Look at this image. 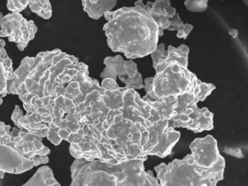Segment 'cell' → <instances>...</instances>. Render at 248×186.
Listing matches in <instances>:
<instances>
[{"instance_id":"6da1fadb","label":"cell","mask_w":248,"mask_h":186,"mask_svg":"<svg viewBox=\"0 0 248 186\" xmlns=\"http://www.w3.org/2000/svg\"><path fill=\"white\" fill-rule=\"evenodd\" d=\"M104 31L113 52L129 60L150 55L158 45L159 28L153 17L141 7H123L104 15Z\"/></svg>"},{"instance_id":"7a4b0ae2","label":"cell","mask_w":248,"mask_h":186,"mask_svg":"<svg viewBox=\"0 0 248 186\" xmlns=\"http://www.w3.org/2000/svg\"><path fill=\"white\" fill-rule=\"evenodd\" d=\"M0 122V178L5 173L21 174L48 162L50 149L41 137Z\"/></svg>"},{"instance_id":"3957f363","label":"cell","mask_w":248,"mask_h":186,"mask_svg":"<svg viewBox=\"0 0 248 186\" xmlns=\"http://www.w3.org/2000/svg\"><path fill=\"white\" fill-rule=\"evenodd\" d=\"M225 162L207 167L195 154L156 167L161 186H216L223 179Z\"/></svg>"},{"instance_id":"277c9868","label":"cell","mask_w":248,"mask_h":186,"mask_svg":"<svg viewBox=\"0 0 248 186\" xmlns=\"http://www.w3.org/2000/svg\"><path fill=\"white\" fill-rule=\"evenodd\" d=\"M154 77L144 80L146 101H159L169 96L178 97L192 90L197 76L177 61H159Z\"/></svg>"},{"instance_id":"5b68a950","label":"cell","mask_w":248,"mask_h":186,"mask_svg":"<svg viewBox=\"0 0 248 186\" xmlns=\"http://www.w3.org/2000/svg\"><path fill=\"white\" fill-rule=\"evenodd\" d=\"M125 167L126 161L111 164L98 159L76 158L71 167L70 186H117Z\"/></svg>"},{"instance_id":"8992f818","label":"cell","mask_w":248,"mask_h":186,"mask_svg":"<svg viewBox=\"0 0 248 186\" xmlns=\"http://www.w3.org/2000/svg\"><path fill=\"white\" fill-rule=\"evenodd\" d=\"M37 31L34 22L27 20L20 13H10L0 20V36L16 44L21 51L34 39Z\"/></svg>"},{"instance_id":"52a82bcc","label":"cell","mask_w":248,"mask_h":186,"mask_svg":"<svg viewBox=\"0 0 248 186\" xmlns=\"http://www.w3.org/2000/svg\"><path fill=\"white\" fill-rule=\"evenodd\" d=\"M122 116L145 126H150L152 107L150 102L140 98L137 92L133 89H126L123 93V106L119 109Z\"/></svg>"},{"instance_id":"ba28073f","label":"cell","mask_w":248,"mask_h":186,"mask_svg":"<svg viewBox=\"0 0 248 186\" xmlns=\"http://www.w3.org/2000/svg\"><path fill=\"white\" fill-rule=\"evenodd\" d=\"M213 113L207 108H198L197 103H194L171 120L173 122V127L183 126L197 132L213 129Z\"/></svg>"},{"instance_id":"9c48e42d","label":"cell","mask_w":248,"mask_h":186,"mask_svg":"<svg viewBox=\"0 0 248 186\" xmlns=\"http://www.w3.org/2000/svg\"><path fill=\"white\" fill-rule=\"evenodd\" d=\"M152 105V116L150 122L152 123L160 120H171L176 116L178 107V97L169 96L159 101H149Z\"/></svg>"},{"instance_id":"30bf717a","label":"cell","mask_w":248,"mask_h":186,"mask_svg":"<svg viewBox=\"0 0 248 186\" xmlns=\"http://www.w3.org/2000/svg\"><path fill=\"white\" fill-rule=\"evenodd\" d=\"M135 6L141 7L152 17L164 16L168 18H172L176 13V10L171 6L170 0H155L154 2L147 1L146 4H143L142 0H137L135 2Z\"/></svg>"},{"instance_id":"8fae6325","label":"cell","mask_w":248,"mask_h":186,"mask_svg":"<svg viewBox=\"0 0 248 186\" xmlns=\"http://www.w3.org/2000/svg\"><path fill=\"white\" fill-rule=\"evenodd\" d=\"M83 9L91 18L98 20L115 7L117 0H82Z\"/></svg>"},{"instance_id":"7c38bea8","label":"cell","mask_w":248,"mask_h":186,"mask_svg":"<svg viewBox=\"0 0 248 186\" xmlns=\"http://www.w3.org/2000/svg\"><path fill=\"white\" fill-rule=\"evenodd\" d=\"M105 69L101 74L102 78H111L117 80V77H126L124 61L120 55L115 57H107L104 59Z\"/></svg>"},{"instance_id":"4fadbf2b","label":"cell","mask_w":248,"mask_h":186,"mask_svg":"<svg viewBox=\"0 0 248 186\" xmlns=\"http://www.w3.org/2000/svg\"><path fill=\"white\" fill-rule=\"evenodd\" d=\"M14 77L13 62L8 56L0 55V105L2 98L8 94V81Z\"/></svg>"},{"instance_id":"5bb4252c","label":"cell","mask_w":248,"mask_h":186,"mask_svg":"<svg viewBox=\"0 0 248 186\" xmlns=\"http://www.w3.org/2000/svg\"><path fill=\"white\" fill-rule=\"evenodd\" d=\"M22 186H61L53 175L51 169L47 166L40 167L32 177Z\"/></svg>"},{"instance_id":"9a60e30c","label":"cell","mask_w":248,"mask_h":186,"mask_svg":"<svg viewBox=\"0 0 248 186\" xmlns=\"http://www.w3.org/2000/svg\"><path fill=\"white\" fill-rule=\"evenodd\" d=\"M168 53L166 59L163 60L164 62L177 61L184 66L188 67L189 48L187 45H181L177 48L174 47L172 45H169Z\"/></svg>"},{"instance_id":"2e32d148","label":"cell","mask_w":248,"mask_h":186,"mask_svg":"<svg viewBox=\"0 0 248 186\" xmlns=\"http://www.w3.org/2000/svg\"><path fill=\"white\" fill-rule=\"evenodd\" d=\"M169 27L168 28V31H177L176 36L178 39H186L188 35L191 33L193 29L192 25L188 23H184V22L181 20L179 14L175 13V16L170 18Z\"/></svg>"},{"instance_id":"e0dca14e","label":"cell","mask_w":248,"mask_h":186,"mask_svg":"<svg viewBox=\"0 0 248 186\" xmlns=\"http://www.w3.org/2000/svg\"><path fill=\"white\" fill-rule=\"evenodd\" d=\"M29 7L33 13L44 19H49L52 16V7L49 0H30Z\"/></svg>"},{"instance_id":"ac0fdd59","label":"cell","mask_w":248,"mask_h":186,"mask_svg":"<svg viewBox=\"0 0 248 186\" xmlns=\"http://www.w3.org/2000/svg\"><path fill=\"white\" fill-rule=\"evenodd\" d=\"M209 0H186L184 5L188 11L203 13L208 7Z\"/></svg>"},{"instance_id":"d6986e66","label":"cell","mask_w":248,"mask_h":186,"mask_svg":"<svg viewBox=\"0 0 248 186\" xmlns=\"http://www.w3.org/2000/svg\"><path fill=\"white\" fill-rule=\"evenodd\" d=\"M119 78H120V81H123L125 84V87L128 89H133V90L139 89V90H140V89H143L144 87L141 74L139 72L133 78H128V77H123V76L119 77Z\"/></svg>"},{"instance_id":"ffe728a7","label":"cell","mask_w":248,"mask_h":186,"mask_svg":"<svg viewBox=\"0 0 248 186\" xmlns=\"http://www.w3.org/2000/svg\"><path fill=\"white\" fill-rule=\"evenodd\" d=\"M168 54V50H165V44L161 43L158 45L156 49L150 54L153 61V66H155L159 61L166 59Z\"/></svg>"},{"instance_id":"44dd1931","label":"cell","mask_w":248,"mask_h":186,"mask_svg":"<svg viewBox=\"0 0 248 186\" xmlns=\"http://www.w3.org/2000/svg\"><path fill=\"white\" fill-rule=\"evenodd\" d=\"M30 0H8L7 7L10 11L19 13L29 5Z\"/></svg>"},{"instance_id":"7402d4cb","label":"cell","mask_w":248,"mask_h":186,"mask_svg":"<svg viewBox=\"0 0 248 186\" xmlns=\"http://www.w3.org/2000/svg\"><path fill=\"white\" fill-rule=\"evenodd\" d=\"M124 68H125L126 77L128 78H133L139 74L138 65L132 60L124 61Z\"/></svg>"},{"instance_id":"603a6c76","label":"cell","mask_w":248,"mask_h":186,"mask_svg":"<svg viewBox=\"0 0 248 186\" xmlns=\"http://www.w3.org/2000/svg\"><path fill=\"white\" fill-rule=\"evenodd\" d=\"M101 87L105 89L106 90H114L118 89L120 86L118 85L116 80L111 78H105L103 80Z\"/></svg>"},{"instance_id":"cb8c5ba5","label":"cell","mask_w":248,"mask_h":186,"mask_svg":"<svg viewBox=\"0 0 248 186\" xmlns=\"http://www.w3.org/2000/svg\"><path fill=\"white\" fill-rule=\"evenodd\" d=\"M229 34L232 36L233 38H236L237 36L238 31L236 29H230L229 31Z\"/></svg>"},{"instance_id":"d4e9b609","label":"cell","mask_w":248,"mask_h":186,"mask_svg":"<svg viewBox=\"0 0 248 186\" xmlns=\"http://www.w3.org/2000/svg\"><path fill=\"white\" fill-rule=\"evenodd\" d=\"M245 1H246V0H245Z\"/></svg>"}]
</instances>
